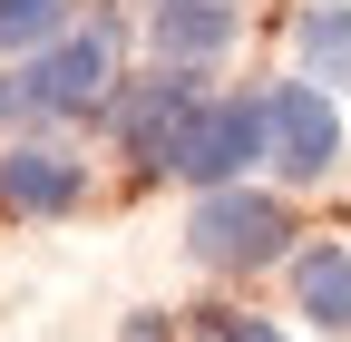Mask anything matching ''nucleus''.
Segmentation results:
<instances>
[{"label":"nucleus","instance_id":"1","mask_svg":"<svg viewBox=\"0 0 351 342\" xmlns=\"http://www.w3.org/2000/svg\"><path fill=\"white\" fill-rule=\"evenodd\" d=\"M254 157H274V137H263V98H195V117L176 127L166 166L186 186H234Z\"/></svg>","mask_w":351,"mask_h":342},{"label":"nucleus","instance_id":"2","mask_svg":"<svg viewBox=\"0 0 351 342\" xmlns=\"http://www.w3.org/2000/svg\"><path fill=\"white\" fill-rule=\"evenodd\" d=\"M186 244L205 264H274L293 244V216L283 196H254V186H205V205L186 216Z\"/></svg>","mask_w":351,"mask_h":342},{"label":"nucleus","instance_id":"3","mask_svg":"<svg viewBox=\"0 0 351 342\" xmlns=\"http://www.w3.org/2000/svg\"><path fill=\"white\" fill-rule=\"evenodd\" d=\"M117 89V30L108 20H88V30H59V49H39L29 78H20V98L39 117H69V108H98Z\"/></svg>","mask_w":351,"mask_h":342},{"label":"nucleus","instance_id":"4","mask_svg":"<svg viewBox=\"0 0 351 342\" xmlns=\"http://www.w3.org/2000/svg\"><path fill=\"white\" fill-rule=\"evenodd\" d=\"M263 137H274V166H283L293 186H322L332 157H341V117H332L322 89H302V78H293V89L263 98Z\"/></svg>","mask_w":351,"mask_h":342},{"label":"nucleus","instance_id":"5","mask_svg":"<svg viewBox=\"0 0 351 342\" xmlns=\"http://www.w3.org/2000/svg\"><path fill=\"white\" fill-rule=\"evenodd\" d=\"M78 196H88L78 157H59V147H10L0 157V205H10V216H69Z\"/></svg>","mask_w":351,"mask_h":342},{"label":"nucleus","instance_id":"6","mask_svg":"<svg viewBox=\"0 0 351 342\" xmlns=\"http://www.w3.org/2000/svg\"><path fill=\"white\" fill-rule=\"evenodd\" d=\"M186 117H195V89L166 69V78H147L137 98H117V137L137 147V157H156V166H166V147H176V127H186Z\"/></svg>","mask_w":351,"mask_h":342},{"label":"nucleus","instance_id":"7","mask_svg":"<svg viewBox=\"0 0 351 342\" xmlns=\"http://www.w3.org/2000/svg\"><path fill=\"white\" fill-rule=\"evenodd\" d=\"M293 293L322 332H351V244H302L293 254Z\"/></svg>","mask_w":351,"mask_h":342},{"label":"nucleus","instance_id":"8","mask_svg":"<svg viewBox=\"0 0 351 342\" xmlns=\"http://www.w3.org/2000/svg\"><path fill=\"white\" fill-rule=\"evenodd\" d=\"M302 69L332 78V89H351V0H313V10H302Z\"/></svg>","mask_w":351,"mask_h":342},{"label":"nucleus","instance_id":"9","mask_svg":"<svg viewBox=\"0 0 351 342\" xmlns=\"http://www.w3.org/2000/svg\"><path fill=\"white\" fill-rule=\"evenodd\" d=\"M225 10H215V0H166V20H156V39H166V49L176 59H195V49H225Z\"/></svg>","mask_w":351,"mask_h":342},{"label":"nucleus","instance_id":"10","mask_svg":"<svg viewBox=\"0 0 351 342\" xmlns=\"http://www.w3.org/2000/svg\"><path fill=\"white\" fill-rule=\"evenodd\" d=\"M49 30H69V0H0V49H39Z\"/></svg>","mask_w":351,"mask_h":342},{"label":"nucleus","instance_id":"11","mask_svg":"<svg viewBox=\"0 0 351 342\" xmlns=\"http://www.w3.org/2000/svg\"><path fill=\"white\" fill-rule=\"evenodd\" d=\"M195 342H283V332L254 313H195Z\"/></svg>","mask_w":351,"mask_h":342}]
</instances>
